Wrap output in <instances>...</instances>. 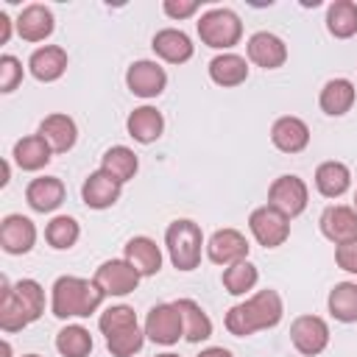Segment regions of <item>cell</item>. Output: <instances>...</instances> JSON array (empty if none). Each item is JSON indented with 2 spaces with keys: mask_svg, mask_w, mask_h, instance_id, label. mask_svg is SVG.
<instances>
[{
  "mask_svg": "<svg viewBox=\"0 0 357 357\" xmlns=\"http://www.w3.org/2000/svg\"><path fill=\"white\" fill-rule=\"evenodd\" d=\"M198 36L215 50H229L243 36V22L231 8H209L198 20Z\"/></svg>",
  "mask_w": 357,
  "mask_h": 357,
  "instance_id": "5b68a950",
  "label": "cell"
},
{
  "mask_svg": "<svg viewBox=\"0 0 357 357\" xmlns=\"http://www.w3.org/2000/svg\"><path fill=\"white\" fill-rule=\"evenodd\" d=\"M257 279H259V271H257V265H251L248 259L234 262V265H229V268L223 271V287H226V293H231V296H245L248 290H254Z\"/></svg>",
  "mask_w": 357,
  "mask_h": 357,
  "instance_id": "e575fe53",
  "label": "cell"
},
{
  "mask_svg": "<svg viewBox=\"0 0 357 357\" xmlns=\"http://www.w3.org/2000/svg\"><path fill=\"white\" fill-rule=\"evenodd\" d=\"M151 47H153V53H156L159 59H165V61H170V64H184V61H190V59H192V50H195V47H192V39H190L184 31H178V28H162V31H156Z\"/></svg>",
  "mask_w": 357,
  "mask_h": 357,
  "instance_id": "ffe728a7",
  "label": "cell"
},
{
  "mask_svg": "<svg viewBox=\"0 0 357 357\" xmlns=\"http://www.w3.org/2000/svg\"><path fill=\"white\" fill-rule=\"evenodd\" d=\"M271 142L282 151V153H298L310 145V128L301 117H293V114H284L273 123L271 128Z\"/></svg>",
  "mask_w": 357,
  "mask_h": 357,
  "instance_id": "ac0fdd59",
  "label": "cell"
},
{
  "mask_svg": "<svg viewBox=\"0 0 357 357\" xmlns=\"http://www.w3.org/2000/svg\"><path fill=\"white\" fill-rule=\"evenodd\" d=\"M209 78L218 86H240L248 78V64L237 53H220L209 61Z\"/></svg>",
  "mask_w": 357,
  "mask_h": 357,
  "instance_id": "f546056e",
  "label": "cell"
},
{
  "mask_svg": "<svg viewBox=\"0 0 357 357\" xmlns=\"http://www.w3.org/2000/svg\"><path fill=\"white\" fill-rule=\"evenodd\" d=\"M14 25L25 42H45L53 33V11L42 3H31L20 11Z\"/></svg>",
  "mask_w": 357,
  "mask_h": 357,
  "instance_id": "d6986e66",
  "label": "cell"
},
{
  "mask_svg": "<svg viewBox=\"0 0 357 357\" xmlns=\"http://www.w3.org/2000/svg\"><path fill=\"white\" fill-rule=\"evenodd\" d=\"M321 231L329 243L343 245L357 240V209L346 204H332L321 212Z\"/></svg>",
  "mask_w": 357,
  "mask_h": 357,
  "instance_id": "8fae6325",
  "label": "cell"
},
{
  "mask_svg": "<svg viewBox=\"0 0 357 357\" xmlns=\"http://www.w3.org/2000/svg\"><path fill=\"white\" fill-rule=\"evenodd\" d=\"M126 84L137 98H159L167 86V73L165 67H159L156 61L139 59L128 67L126 73Z\"/></svg>",
  "mask_w": 357,
  "mask_h": 357,
  "instance_id": "7c38bea8",
  "label": "cell"
},
{
  "mask_svg": "<svg viewBox=\"0 0 357 357\" xmlns=\"http://www.w3.org/2000/svg\"><path fill=\"white\" fill-rule=\"evenodd\" d=\"M354 100H357V89H354V84L349 78H332V81H326L324 89H321V95H318V103H321L324 114H329V117L346 114L354 106Z\"/></svg>",
  "mask_w": 357,
  "mask_h": 357,
  "instance_id": "7402d4cb",
  "label": "cell"
},
{
  "mask_svg": "<svg viewBox=\"0 0 357 357\" xmlns=\"http://www.w3.org/2000/svg\"><path fill=\"white\" fill-rule=\"evenodd\" d=\"M245 50H248V59L262 70H276L287 61V45L271 31H257L248 39Z\"/></svg>",
  "mask_w": 357,
  "mask_h": 357,
  "instance_id": "9a60e30c",
  "label": "cell"
},
{
  "mask_svg": "<svg viewBox=\"0 0 357 357\" xmlns=\"http://www.w3.org/2000/svg\"><path fill=\"white\" fill-rule=\"evenodd\" d=\"M64 181L56 176H39L25 187V201L33 212H53L64 201Z\"/></svg>",
  "mask_w": 357,
  "mask_h": 357,
  "instance_id": "44dd1931",
  "label": "cell"
},
{
  "mask_svg": "<svg viewBox=\"0 0 357 357\" xmlns=\"http://www.w3.org/2000/svg\"><path fill=\"white\" fill-rule=\"evenodd\" d=\"M36 243V226L25 215H6L0 223V245L6 254H28Z\"/></svg>",
  "mask_w": 357,
  "mask_h": 357,
  "instance_id": "5bb4252c",
  "label": "cell"
},
{
  "mask_svg": "<svg viewBox=\"0 0 357 357\" xmlns=\"http://www.w3.org/2000/svg\"><path fill=\"white\" fill-rule=\"evenodd\" d=\"M39 134L47 139V145L53 148V153H67L75 139H78V128H75V120L67 117V114H47L42 123H39Z\"/></svg>",
  "mask_w": 357,
  "mask_h": 357,
  "instance_id": "603a6c76",
  "label": "cell"
},
{
  "mask_svg": "<svg viewBox=\"0 0 357 357\" xmlns=\"http://www.w3.org/2000/svg\"><path fill=\"white\" fill-rule=\"evenodd\" d=\"M11 39V20L6 11H0V45H6Z\"/></svg>",
  "mask_w": 357,
  "mask_h": 357,
  "instance_id": "60d3db41",
  "label": "cell"
},
{
  "mask_svg": "<svg viewBox=\"0 0 357 357\" xmlns=\"http://www.w3.org/2000/svg\"><path fill=\"white\" fill-rule=\"evenodd\" d=\"M198 357H234L229 349H223V346H209V349H204Z\"/></svg>",
  "mask_w": 357,
  "mask_h": 357,
  "instance_id": "b9f144b4",
  "label": "cell"
},
{
  "mask_svg": "<svg viewBox=\"0 0 357 357\" xmlns=\"http://www.w3.org/2000/svg\"><path fill=\"white\" fill-rule=\"evenodd\" d=\"M282 312H284V304H282V296L271 287L254 293L251 298L234 304L229 312H226V329L234 335V337H248L259 329H271L282 321Z\"/></svg>",
  "mask_w": 357,
  "mask_h": 357,
  "instance_id": "6da1fadb",
  "label": "cell"
},
{
  "mask_svg": "<svg viewBox=\"0 0 357 357\" xmlns=\"http://www.w3.org/2000/svg\"><path fill=\"white\" fill-rule=\"evenodd\" d=\"M326 307L335 321L340 324H354L357 321V282H337L329 290Z\"/></svg>",
  "mask_w": 357,
  "mask_h": 357,
  "instance_id": "4dcf8cb0",
  "label": "cell"
},
{
  "mask_svg": "<svg viewBox=\"0 0 357 357\" xmlns=\"http://www.w3.org/2000/svg\"><path fill=\"white\" fill-rule=\"evenodd\" d=\"M184 335L181 326V315L176 310V304H156L151 307L148 318H145V337L162 346H173L178 337Z\"/></svg>",
  "mask_w": 357,
  "mask_h": 357,
  "instance_id": "30bf717a",
  "label": "cell"
},
{
  "mask_svg": "<svg viewBox=\"0 0 357 357\" xmlns=\"http://www.w3.org/2000/svg\"><path fill=\"white\" fill-rule=\"evenodd\" d=\"M56 349H59L61 357H89V351H92V335H89V329H84L78 324H67L56 335Z\"/></svg>",
  "mask_w": 357,
  "mask_h": 357,
  "instance_id": "836d02e7",
  "label": "cell"
},
{
  "mask_svg": "<svg viewBox=\"0 0 357 357\" xmlns=\"http://www.w3.org/2000/svg\"><path fill=\"white\" fill-rule=\"evenodd\" d=\"M248 229H251V234H254V240L259 245L279 248L290 237V218H284L279 209L265 204V206H257L248 215Z\"/></svg>",
  "mask_w": 357,
  "mask_h": 357,
  "instance_id": "52a82bcc",
  "label": "cell"
},
{
  "mask_svg": "<svg viewBox=\"0 0 357 357\" xmlns=\"http://www.w3.org/2000/svg\"><path fill=\"white\" fill-rule=\"evenodd\" d=\"M248 240L245 234H240L237 229H218L209 243H206V257L215 262V265H234V262H243L248 259Z\"/></svg>",
  "mask_w": 357,
  "mask_h": 357,
  "instance_id": "4fadbf2b",
  "label": "cell"
},
{
  "mask_svg": "<svg viewBox=\"0 0 357 357\" xmlns=\"http://www.w3.org/2000/svg\"><path fill=\"white\" fill-rule=\"evenodd\" d=\"M139 271L128 259H106L95 271V284L103 290V296H128L139 284Z\"/></svg>",
  "mask_w": 357,
  "mask_h": 357,
  "instance_id": "ba28073f",
  "label": "cell"
},
{
  "mask_svg": "<svg viewBox=\"0 0 357 357\" xmlns=\"http://www.w3.org/2000/svg\"><path fill=\"white\" fill-rule=\"evenodd\" d=\"M103 301V290L81 276H59L53 282L50 293V310L56 318H86L92 315Z\"/></svg>",
  "mask_w": 357,
  "mask_h": 357,
  "instance_id": "7a4b0ae2",
  "label": "cell"
},
{
  "mask_svg": "<svg viewBox=\"0 0 357 357\" xmlns=\"http://www.w3.org/2000/svg\"><path fill=\"white\" fill-rule=\"evenodd\" d=\"M137 167H139V159H137V153H134L131 148H126V145H112V148L103 153V159H100V170H106L109 176H114L120 184H126L128 178H134Z\"/></svg>",
  "mask_w": 357,
  "mask_h": 357,
  "instance_id": "1f68e13d",
  "label": "cell"
},
{
  "mask_svg": "<svg viewBox=\"0 0 357 357\" xmlns=\"http://www.w3.org/2000/svg\"><path fill=\"white\" fill-rule=\"evenodd\" d=\"M50 153H53V148L47 145V139L42 134H31V137H22L14 142L11 156L22 170H42L50 162Z\"/></svg>",
  "mask_w": 357,
  "mask_h": 357,
  "instance_id": "4316f807",
  "label": "cell"
},
{
  "mask_svg": "<svg viewBox=\"0 0 357 357\" xmlns=\"http://www.w3.org/2000/svg\"><path fill=\"white\" fill-rule=\"evenodd\" d=\"M22 357H39V354H22Z\"/></svg>",
  "mask_w": 357,
  "mask_h": 357,
  "instance_id": "ee69618b",
  "label": "cell"
},
{
  "mask_svg": "<svg viewBox=\"0 0 357 357\" xmlns=\"http://www.w3.org/2000/svg\"><path fill=\"white\" fill-rule=\"evenodd\" d=\"M290 343L298 354L315 357L329 346V326L321 315H298L290 324Z\"/></svg>",
  "mask_w": 357,
  "mask_h": 357,
  "instance_id": "9c48e42d",
  "label": "cell"
},
{
  "mask_svg": "<svg viewBox=\"0 0 357 357\" xmlns=\"http://www.w3.org/2000/svg\"><path fill=\"white\" fill-rule=\"evenodd\" d=\"M120 190H123V184L114 176H109L106 170H95L86 176V181L81 187V198L89 209H109L117 204Z\"/></svg>",
  "mask_w": 357,
  "mask_h": 357,
  "instance_id": "2e32d148",
  "label": "cell"
},
{
  "mask_svg": "<svg viewBox=\"0 0 357 357\" xmlns=\"http://www.w3.org/2000/svg\"><path fill=\"white\" fill-rule=\"evenodd\" d=\"M28 70H31V75L36 81H45V84L59 81L64 75V70H67V50L59 47V45H42V47H36L31 53Z\"/></svg>",
  "mask_w": 357,
  "mask_h": 357,
  "instance_id": "e0dca14e",
  "label": "cell"
},
{
  "mask_svg": "<svg viewBox=\"0 0 357 357\" xmlns=\"http://www.w3.org/2000/svg\"><path fill=\"white\" fill-rule=\"evenodd\" d=\"M156 357H178V354H170V351H165V354H156Z\"/></svg>",
  "mask_w": 357,
  "mask_h": 357,
  "instance_id": "7bdbcfd3",
  "label": "cell"
},
{
  "mask_svg": "<svg viewBox=\"0 0 357 357\" xmlns=\"http://www.w3.org/2000/svg\"><path fill=\"white\" fill-rule=\"evenodd\" d=\"M14 293H17V298L22 301V307L28 310L31 321H36V318L45 312V290H42V284H39L36 279H20V282L14 284Z\"/></svg>",
  "mask_w": 357,
  "mask_h": 357,
  "instance_id": "8d00e7d4",
  "label": "cell"
},
{
  "mask_svg": "<svg viewBox=\"0 0 357 357\" xmlns=\"http://www.w3.org/2000/svg\"><path fill=\"white\" fill-rule=\"evenodd\" d=\"M165 245L170 254L173 268L178 271H195L201 262V248H204V231L195 220L178 218L167 226L165 231Z\"/></svg>",
  "mask_w": 357,
  "mask_h": 357,
  "instance_id": "277c9868",
  "label": "cell"
},
{
  "mask_svg": "<svg viewBox=\"0 0 357 357\" xmlns=\"http://www.w3.org/2000/svg\"><path fill=\"white\" fill-rule=\"evenodd\" d=\"M78 234H81V226H78V220L70 218V215H59V218H53V220L45 226V240H47L53 248H59V251L73 248L75 240H78Z\"/></svg>",
  "mask_w": 357,
  "mask_h": 357,
  "instance_id": "d590c367",
  "label": "cell"
},
{
  "mask_svg": "<svg viewBox=\"0 0 357 357\" xmlns=\"http://www.w3.org/2000/svg\"><path fill=\"white\" fill-rule=\"evenodd\" d=\"M326 28L337 39H349L357 33V3L351 0H335L326 8Z\"/></svg>",
  "mask_w": 357,
  "mask_h": 357,
  "instance_id": "d6a6232c",
  "label": "cell"
},
{
  "mask_svg": "<svg viewBox=\"0 0 357 357\" xmlns=\"http://www.w3.org/2000/svg\"><path fill=\"white\" fill-rule=\"evenodd\" d=\"M354 209H357V192H354Z\"/></svg>",
  "mask_w": 357,
  "mask_h": 357,
  "instance_id": "f6af8a7d",
  "label": "cell"
},
{
  "mask_svg": "<svg viewBox=\"0 0 357 357\" xmlns=\"http://www.w3.org/2000/svg\"><path fill=\"white\" fill-rule=\"evenodd\" d=\"M126 259L139 271V276H153V273L162 271V251H159V245H156L151 237H145V234L131 237V240L126 243Z\"/></svg>",
  "mask_w": 357,
  "mask_h": 357,
  "instance_id": "cb8c5ba5",
  "label": "cell"
},
{
  "mask_svg": "<svg viewBox=\"0 0 357 357\" xmlns=\"http://www.w3.org/2000/svg\"><path fill=\"white\" fill-rule=\"evenodd\" d=\"M173 304H176V310H178V315H181L184 337H187L190 343H201V340L212 337V321H209V315L204 312V307H201L198 301H192V298H178V301H173Z\"/></svg>",
  "mask_w": 357,
  "mask_h": 357,
  "instance_id": "484cf974",
  "label": "cell"
},
{
  "mask_svg": "<svg viewBox=\"0 0 357 357\" xmlns=\"http://www.w3.org/2000/svg\"><path fill=\"white\" fill-rule=\"evenodd\" d=\"M162 8H165V14L170 20H187V17H192L198 11V0H184V3L181 0H165Z\"/></svg>",
  "mask_w": 357,
  "mask_h": 357,
  "instance_id": "ab89813d",
  "label": "cell"
},
{
  "mask_svg": "<svg viewBox=\"0 0 357 357\" xmlns=\"http://www.w3.org/2000/svg\"><path fill=\"white\" fill-rule=\"evenodd\" d=\"M28 324H33L31 315H28V310H25L22 301L17 298L14 284L3 276V290H0V329H3V332H20V329H25Z\"/></svg>",
  "mask_w": 357,
  "mask_h": 357,
  "instance_id": "f1b7e54d",
  "label": "cell"
},
{
  "mask_svg": "<svg viewBox=\"0 0 357 357\" xmlns=\"http://www.w3.org/2000/svg\"><path fill=\"white\" fill-rule=\"evenodd\" d=\"M126 128H128V134H131L137 142L148 145V142H156V139L162 137V131H165V117H162V112H156L153 106H139V109H134V112L128 114Z\"/></svg>",
  "mask_w": 357,
  "mask_h": 357,
  "instance_id": "d4e9b609",
  "label": "cell"
},
{
  "mask_svg": "<svg viewBox=\"0 0 357 357\" xmlns=\"http://www.w3.org/2000/svg\"><path fill=\"white\" fill-rule=\"evenodd\" d=\"M335 262H337V268H343L346 273H357V240L337 245V248H335Z\"/></svg>",
  "mask_w": 357,
  "mask_h": 357,
  "instance_id": "f35d334b",
  "label": "cell"
},
{
  "mask_svg": "<svg viewBox=\"0 0 357 357\" xmlns=\"http://www.w3.org/2000/svg\"><path fill=\"white\" fill-rule=\"evenodd\" d=\"M98 326L106 337V349L112 351V357H134L145 343V332L137 324V312L126 304L103 310Z\"/></svg>",
  "mask_w": 357,
  "mask_h": 357,
  "instance_id": "3957f363",
  "label": "cell"
},
{
  "mask_svg": "<svg viewBox=\"0 0 357 357\" xmlns=\"http://www.w3.org/2000/svg\"><path fill=\"white\" fill-rule=\"evenodd\" d=\"M22 81V61L11 53L0 56V92H14Z\"/></svg>",
  "mask_w": 357,
  "mask_h": 357,
  "instance_id": "74e56055",
  "label": "cell"
},
{
  "mask_svg": "<svg viewBox=\"0 0 357 357\" xmlns=\"http://www.w3.org/2000/svg\"><path fill=\"white\" fill-rule=\"evenodd\" d=\"M315 187L324 198H340L351 187V173L343 162H321L315 167Z\"/></svg>",
  "mask_w": 357,
  "mask_h": 357,
  "instance_id": "83f0119b",
  "label": "cell"
},
{
  "mask_svg": "<svg viewBox=\"0 0 357 357\" xmlns=\"http://www.w3.org/2000/svg\"><path fill=\"white\" fill-rule=\"evenodd\" d=\"M307 201H310V190H307L304 178H298L293 173L273 178V184L268 187V206L279 209L284 218L301 215L307 209Z\"/></svg>",
  "mask_w": 357,
  "mask_h": 357,
  "instance_id": "8992f818",
  "label": "cell"
}]
</instances>
